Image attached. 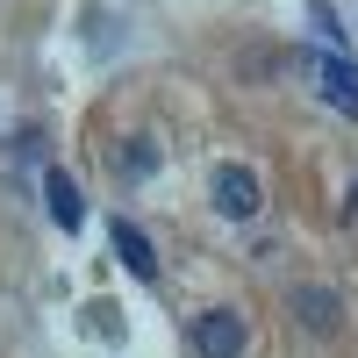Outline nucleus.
<instances>
[{
    "mask_svg": "<svg viewBox=\"0 0 358 358\" xmlns=\"http://www.w3.org/2000/svg\"><path fill=\"white\" fill-rule=\"evenodd\" d=\"M294 65L315 72V94L330 101L337 115H351V122H358V57H351V50H301Z\"/></svg>",
    "mask_w": 358,
    "mask_h": 358,
    "instance_id": "1",
    "label": "nucleus"
},
{
    "mask_svg": "<svg viewBox=\"0 0 358 358\" xmlns=\"http://www.w3.org/2000/svg\"><path fill=\"white\" fill-rule=\"evenodd\" d=\"M187 337H194V358H244L251 351V322L236 308H201Z\"/></svg>",
    "mask_w": 358,
    "mask_h": 358,
    "instance_id": "2",
    "label": "nucleus"
},
{
    "mask_svg": "<svg viewBox=\"0 0 358 358\" xmlns=\"http://www.w3.org/2000/svg\"><path fill=\"white\" fill-rule=\"evenodd\" d=\"M287 308H294V322H301L308 337H344V294H337V287L308 280V287L287 294Z\"/></svg>",
    "mask_w": 358,
    "mask_h": 358,
    "instance_id": "3",
    "label": "nucleus"
},
{
    "mask_svg": "<svg viewBox=\"0 0 358 358\" xmlns=\"http://www.w3.org/2000/svg\"><path fill=\"white\" fill-rule=\"evenodd\" d=\"M208 201H215V215H222V222H251L258 208H265L258 172H251V165H222V172H215V187H208Z\"/></svg>",
    "mask_w": 358,
    "mask_h": 358,
    "instance_id": "4",
    "label": "nucleus"
},
{
    "mask_svg": "<svg viewBox=\"0 0 358 358\" xmlns=\"http://www.w3.org/2000/svg\"><path fill=\"white\" fill-rule=\"evenodd\" d=\"M108 244H115V258L129 265V280H143V287L158 280V244H151V236H143L129 215H115V222H108Z\"/></svg>",
    "mask_w": 358,
    "mask_h": 358,
    "instance_id": "5",
    "label": "nucleus"
},
{
    "mask_svg": "<svg viewBox=\"0 0 358 358\" xmlns=\"http://www.w3.org/2000/svg\"><path fill=\"white\" fill-rule=\"evenodd\" d=\"M43 208H50V222L65 229V236L86 222V201H79V187H72V172H57V165L43 172Z\"/></svg>",
    "mask_w": 358,
    "mask_h": 358,
    "instance_id": "6",
    "label": "nucleus"
},
{
    "mask_svg": "<svg viewBox=\"0 0 358 358\" xmlns=\"http://www.w3.org/2000/svg\"><path fill=\"white\" fill-rule=\"evenodd\" d=\"M115 172H122V179H151V172H158V143H151V136H122Z\"/></svg>",
    "mask_w": 358,
    "mask_h": 358,
    "instance_id": "7",
    "label": "nucleus"
}]
</instances>
